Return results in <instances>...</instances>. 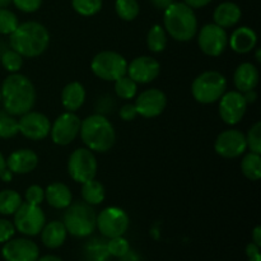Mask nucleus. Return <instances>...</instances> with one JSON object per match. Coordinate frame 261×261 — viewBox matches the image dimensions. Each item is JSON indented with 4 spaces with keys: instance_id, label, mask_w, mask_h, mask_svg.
I'll return each instance as SVG.
<instances>
[{
    "instance_id": "52",
    "label": "nucleus",
    "mask_w": 261,
    "mask_h": 261,
    "mask_svg": "<svg viewBox=\"0 0 261 261\" xmlns=\"http://www.w3.org/2000/svg\"><path fill=\"white\" fill-rule=\"evenodd\" d=\"M260 54H261L260 48H256V54H255V58H256V61H257V63H260V61H261V56H260Z\"/></svg>"
},
{
    "instance_id": "50",
    "label": "nucleus",
    "mask_w": 261,
    "mask_h": 261,
    "mask_svg": "<svg viewBox=\"0 0 261 261\" xmlns=\"http://www.w3.org/2000/svg\"><path fill=\"white\" fill-rule=\"evenodd\" d=\"M5 168H7V160H5V157L3 155V153L0 152V173H2Z\"/></svg>"
},
{
    "instance_id": "22",
    "label": "nucleus",
    "mask_w": 261,
    "mask_h": 261,
    "mask_svg": "<svg viewBox=\"0 0 261 261\" xmlns=\"http://www.w3.org/2000/svg\"><path fill=\"white\" fill-rule=\"evenodd\" d=\"M242 10L236 3L223 2L213 12V20L217 25L224 28H232L241 20Z\"/></svg>"
},
{
    "instance_id": "45",
    "label": "nucleus",
    "mask_w": 261,
    "mask_h": 261,
    "mask_svg": "<svg viewBox=\"0 0 261 261\" xmlns=\"http://www.w3.org/2000/svg\"><path fill=\"white\" fill-rule=\"evenodd\" d=\"M244 98L246 101L247 105H252L257 101V92L255 89H251V91L244 92Z\"/></svg>"
},
{
    "instance_id": "37",
    "label": "nucleus",
    "mask_w": 261,
    "mask_h": 261,
    "mask_svg": "<svg viewBox=\"0 0 261 261\" xmlns=\"http://www.w3.org/2000/svg\"><path fill=\"white\" fill-rule=\"evenodd\" d=\"M245 137H246L247 149H250V152L261 154V122L256 121L251 125Z\"/></svg>"
},
{
    "instance_id": "10",
    "label": "nucleus",
    "mask_w": 261,
    "mask_h": 261,
    "mask_svg": "<svg viewBox=\"0 0 261 261\" xmlns=\"http://www.w3.org/2000/svg\"><path fill=\"white\" fill-rule=\"evenodd\" d=\"M129 226V216L119 206H107L97 214V228L106 239L124 236Z\"/></svg>"
},
{
    "instance_id": "20",
    "label": "nucleus",
    "mask_w": 261,
    "mask_h": 261,
    "mask_svg": "<svg viewBox=\"0 0 261 261\" xmlns=\"http://www.w3.org/2000/svg\"><path fill=\"white\" fill-rule=\"evenodd\" d=\"M257 35L252 28L247 25H241L236 28L231 36H228V46L232 51L237 54H249L256 47Z\"/></svg>"
},
{
    "instance_id": "36",
    "label": "nucleus",
    "mask_w": 261,
    "mask_h": 261,
    "mask_svg": "<svg viewBox=\"0 0 261 261\" xmlns=\"http://www.w3.org/2000/svg\"><path fill=\"white\" fill-rule=\"evenodd\" d=\"M106 250L109 252V255H111V256L125 257L130 251L129 241L124 236L109 239V242L106 245Z\"/></svg>"
},
{
    "instance_id": "11",
    "label": "nucleus",
    "mask_w": 261,
    "mask_h": 261,
    "mask_svg": "<svg viewBox=\"0 0 261 261\" xmlns=\"http://www.w3.org/2000/svg\"><path fill=\"white\" fill-rule=\"evenodd\" d=\"M198 45L201 53L211 58H218L228 47V33L216 23H208L198 31Z\"/></svg>"
},
{
    "instance_id": "21",
    "label": "nucleus",
    "mask_w": 261,
    "mask_h": 261,
    "mask_svg": "<svg viewBox=\"0 0 261 261\" xmlns=\"http://www.w3.org/2000/svg\"><path fill=\"white\" fill-rule=\"evenodd\" d=\"M259 69L256 68L255 64L249 63V61L240 64L233 74V83L236 91L241 92V93L256 88L259 84Z\"/></svg>"
},
{
    "instance_id": "8",
    "label": "nucleus",
    "mask_w": 261,
    "mask_h": 261,
    "mask_svg": "<svg viewBox=\"0 0 261 261\" xmlns=\"http://www.w3.org/2000/svg\"><path fill=\"white\" fill-rule=\"evenodd\" d=\"M98 163L94 152L88 148L73 150L68 160V173L75 182L84 184L96 178Z\"/></svg>"
},
{
    "instance_id": "28",
    "label": "nucleus",
    "mask_w": 261,
    "mask_h": 261,
    "mask_svg": "<svg viewBox=\"0 0 261 261\" xmlns=\"http://www.w3.org/2000/svg\"><path fill=\"white\" fill-rule=\"evenodd\" d=\"M241 171L246 178L251 181H259L261 178V154L249 152L241 161Z\"/></svg>"
},
{
    "instance_id": "39",
    "label": "nucleus",
    "mask_w": 261,
    "mask_h": 261,
    "mask_svg": "<svg viewBox=\"0 0 261 261\" xmlns=\"http://www.w3.org/2000/svg\"><path fill=\"white\" fill-rule=\"evenodd\" d=\"M43 0H12V4L23 13H35L42 5Z\"/></svg>"
},
{
    "instance_id": "46",
    "label": "nucleus",
    "mask_w": 261,
    "mask_h": 261,
    "mask_svg": "<svg viewBox=\"0 0 261 261\" xmlns=\"http://www.w3.org/2000/svg\"><path fill=\"white\" fill-rule=\"evenodd\" d=\"M246 255L247 257L256 256V255H260V246H257L254 242H250L246 246Z\"/></svg>"
},
{
    "instance_id": "18",
    "label": "nucleus",
    "mask_w": 261,
    "mask_h": 261,
    "mask_svg": "<svg viewBox=\"0 0 261 261\" xmlns=\"http://www.w3.org/2000/svg\"><path fill=\"white\" fill-rule=\"evenodd\" d=\"M2 256L5 261H37L40 249L37 244L30 239H10L3 245Z\"/></svg>"
},
{
    "instance_id": "51",
    "label": "nucleus",
    "mask_w": 261,
    "mask_h": 261,
    "mask_svg": "<svg viewBox=\"0 0 261 261\" xmlns=\"http://www.w3.org/2000/svg\"><path fill=\"white\" fill-rule=\"evenodd\" d=\"M12 4V0H0V8H8Z\"/></svg>"
},
{
    "instance_id": "2",
    "label": "nucleus",
    "mask_w": 261,
    "mask_h": 261,
    "mask_svg": "<svg viewBox=\"0 0 261 261\" xmlns=\"http://www.w3.org/2000/svg\"><path fill=\"white\" fill-rule=\"evenodd\" d=\"M10 48L17 51L23 58L41 56L50 45V32L40 22L28 20L20 23L9 36Z\"/></svg>"
},
{
    "instance_id": "49",
    "label": "nucleus",
    "mask_w": 261,
    "mask_h": 261,
    "mask_svg": "<svg viewBox=\"0 0 261 261\" xmlns=\"http://www.w3.org/2000/svg\"><path fill=\"white\" fill-rule=\"evenodd\" d=\"M37 261H63L56 255H43V256L38 257Z\"/></svg>"
},
{
    "instance_id": "7",
    "label": "nucleus",
    "mask_w": 261,
    "mask_h": 261,
    "mask_svg": "<svg viewBox=\"0 0 261 261\" xmlns=\"http://www.w3.org/2000/svg\"><path fill=\"white\" fill-rule=\"evenodd\" d=\"M91 69L97 78L115 82L126 75L127 60L116 51H101L91 61Z\"/></svg>"
},
{
    "instance_id": "53",
    "label": "nucleus",
    "mask_w": 261,
    "mask_h": 261,
    "mask_svg": "<svg viewBox=\"0 0 261 261\" xmlns=\"http://www.w3.org/2000/svg\"><path fill=\"white\" fill-rule=\"evenodd\" d=\"M249 261H261V254L256 255V256L249 257Z\"/></svg>"
},
{
    "instance_id": "5",
    "label": "nucleus",
    "mask_w": 261,
    "mask_h": 261,
    "mask_svg": "<svg viewBox=\"0 0 261 261\" xmlns=\"http://www.w3.org/2000/svg\"><path fill=\"white\" fill-rule=\"evenodd\" d=\"M63 223L69 234L78 239L88 237L97 228V213L93 206L84 201L71 203L65 209Z\"/></svg>"
},
{
    "instance_id": "43",
    "label": "nucleus",
    "mask_w": 261,
    "mask_h": 261,
    "mask_svg": "<svg viewBox=\"0 0 261 261\" xmlns=\"http://www.w3.org/2000/svg\"><path fill=\"white\" fill-rule=\"evenodd\" d=\"M186 5H189L190 8L195 9H201V8H205L206 5H209L212 3V0H182Z\"/></svg>"
},
{
    "instance_id": "27",
    "label": "nucleus",
    "mask_w": 261,
    "mask_h": 261,
    "mask_svg": "<svg viewBox=\"0 0 261 261\" xmlns=\"http://www.w3.org/2000/svg\"><path fill=\"white\" fill-rule=\"evenodd\" d=\"M168 42V35L166 32V30L163 28V25L161 24H154L150 27V30L148 31L147 35V46L149 48V51L154 54H160L162 51H165V48L167 47Z\"/></svg>"
},
{
    "instance_id": "30",
    "label": "nucleus",
    "mask_w": 261,
    "mask_h": 261,
    "mask_svg": "<svg viewBox=\"0 0 261 261\" xmlns=\"http://www.w3.org/2000/svg\"><path fill=\"white\" fill-rule=\"evenodd\" d=\"M115 12L122 20L132 22L137 19L140 13L138 0H115Z\"/></svg>"
},
{
    "instance_id": "54",
    "label": "nucleus",
    "mask_w": 261,
    "mask_h": 261,
    "mask_svg": "<svg viewBox=\"0 0 261 261\" xmlns=\"http://www.w3.org/2000/svg\"><path fill=\"white\" fill-rule=\"evenodd\" d=\"M0 99H2V98H0Z\"/></svg>"
},
{
    "instance_id": "16",
    "label": "nucleus",
    "mask_w": 261,
    "mask_h": 261,
    "mask_svg": "<svg viewBox=\"0 0 261 261\" xmlns=\"http://www.w3.org/2000/svg\"><path fill=\"white\" fill-rule=\"evenodd\" d=\"M135 109L138 115L145 119H154L163 114L167 106V96L158 88H149L135 97Z\"/></svg>"
},
{
    "instance_id": "38",
    "label": "nucleus",
    "mask_w": 261,
    "mask_h": 261,
    "mask_svg": "<svg viewBox=\"0 0 261 261\" xmlns=\"http://www.w3.org/2000/svg\"><path fill=\"white\" fill-rule=\"evenodd\" d=\"M25 203L32 205H41L45 201V189L40 185H31L24 193Z\"/></svg>"
},
{
    "instance_id": "29",
    "label": "nucleus",
    "mask_w": 261,
    "mask_h": 261,
    "mask_svg": "<svg viewBox=\"0 0 261 261\" xmlns=\"http://www.w3.org/2000/svg\"><path fill=\"white\" fill-rule=\"evenodd\" d=\"M22 196L12 189H4L0 191V214L13 216L22 205Z\"/></svg>"
},
{
    "instance_id": "31",
    "label": "nucleus",
    "mask_w": 261,
    "mask_h": 261,
    "mask_svg": "<svg viewBox=\"0 0 261 261\" xmlns=\"http://www.w3.org/2000/svg\"><path fill=\"white\" fill-rule=\"evenodd\" d=\"M115 86V93L119 97L120 99H125V101H129L137 97L138 94V83L133 81L130 76L124 75L121 78H119L117 81L114 82Z\"/></svg>"
},
{
    "instance_id": "24",
    "label": "nucleus",
    "mask_w": 261,
    "mask_h": 261,
    "mask_svg": "<svg viewBox=\"0 0 261 261\" xmlns=\"http://www.w3.org/2000/svg\"><path fill=\"white\" fill-rule=\"evenodd\" d=\"M45 200L55 209H66L73 203L70 188L64 182H53L45 189Z\"/></svg>"
},
{
    "instance_id": "40",
    "label": "nucleus",
    "mask_w": 261,
    "mask_h": 261,
    "mask_svg": "<svg viewBox=\"0 0 261 261\" xmlns=\"http://www.w3.org/2000/svg\"><path fill=\"white\" fill-rule=\"evenodd\" d=\"M14 233L15 227L13 222L0 218V244H5L7 241H9L10 239L14 237Z\"/></svg>"
},
{
    "instance_id": "34",
    "label": "nucleus",
    "mask_w": 261,
    "mask_h": 261,
    "mask_svg": "<svg viewBox=\"0 0 261 261\" xmlns=\"http://www.w3.org/2000/svg\"><path fill=\"white\" fill-rule=\"evenodd\" d=\"M2 65L3 68L7 71H9L10 74L13 73H19V70L23 66V61H24V58H23L20 54H18L17 51H14L13 48H8L4 53L2 54Z\"/></svg>"
},
{
    "instance_id": "41",
    "label": "nucleus",
    "mask_w": 261,
    "mask_h": 261,
    "mask_svg": "<svg viewBox=\"0 0 261 261\" xmlns=\"http://www.w3.org/2000/svg\"><path fill=\"white\" fill-rule=\"evenodd\" d=\"M120 117L122 121H133L138 116V111L135 109L134 103H125L124 106L120 107L119 111Z\"/></svg>"
},
{
    "instance_id": "6",
    "label": "nucleus",
    "mask_w": 261,
    "mask_h": 261,
    "mask_svg": "<svg viewBox=\"0 0 261 261\" xmlns=\"http://www.w3.org/2000/svg\"><path fill=\"white\" fill-rule=\"evenodd\" d=\"M227 79L221 71L206 70L199 74L191 84L194 99L201 105H212L219 101L227 92Z\"/></svg>"
},
{
    "instance_id": "23",
    "label": "nucleus",
    "mask_w": 261,
    "mask_h": 261,
    "mask_svg": "<svg viewBox=\"0 0 261 261\" xmlns=\"http://www.w3.org/2000/svg\"><path fill=\"white\" fill-rule=\"evenodd\" d=\"M86 88L79 82H70L61 91V103L69 112H76L86 102Z\"/></svg>"
},
{
    "instance_id": "13",
    "label": "nucleus",
    "mask_w": 261,
    "mask_h": 261,
    "mask_svg": "<svg viewBox=\"0 0 261 261\" xmlns=\"http://www.w3.org/2000/svg\"><path fill=\"white\" fill-rule=\"evenodd\" d=\"M214 150L227 160L241 157L247 150L246 137L239 129H228L222 132L214 142Z\"/></svg>"
},
{
    "instance_id": "1",
    "label": "nucleus",
    "mask_w": 261,
    "mask_h": 261,
    "mask_svg": "<svg viewBox=\"0 0 261 261\" xmlns=\"http://www.w3.org/2000/svg\"><path fill=\"white\" fill-rule=\"evenodd\" d=\"M36 97L35 84L20 73L9 74L0 87V102L4 106V111L13 116H22L33 110Z\"/></svg>"
},
{
    "instance_id": "17",
    "label": "nucleus",
    "mask_w": 261,
    "mask_h": 261,
    "mask_svg": "<svg viewBox=\"0 0 261 261\" xmlns=\"http://www.w3.org/2000/svg\"><path fill=\"white\" fill-rule=\"evenodd\" d=\"M161 74V64L152 56H138L127 63L126 75L138 84H148L154 82Z\"/></svg>"
},
{
    "instance_id": "48",
    "label": "nucleus",
    "mask_w": 261,
    "mask_h": 261,
    "mask_svg": "<svg viewBox=\"0 0 261 261\" xmlns=\"http://www.w3.org/2000/svg\"><path fill=\"white\" fill-rule=\"evenodd\" d=\"M13 176H14V173L10 170H8V168H5V170L0 173V180H2L3 182H10V181L13 180Z\"/></svg>"
},
{
    "instance_id": "3",
    "label": "nucleus",
    "mask_w": 261,
    "mask_h": 261,
    "mask_svg": "<svg viewBox=\"0 0 261 261\" xmlns=\"http://www.w3.org/2000/svg\"><path fill=\"white\" fill-rule=\"evenodd\" d=\"M163 28L177 42H189L198 33V18L193 8L178 0L163 10Z\"/></svg>"
},
{
    "instance_id": "12",
    "label": "nucleus",
    "mask_w": 261,
    "mask_h": 261,
    "mask_svg": "<svg viewBox=\"0 0 261 261\" xmlns=\"http://www.w3.org/2000/svg\"><path fill=\"white\" fill-rule=\"evenodd\" d=\"M82 120L75 112H64L51 124L50 137L55 144L65 147L78 138Z\"/></svg>"
},
{
    "instance_id": "19",
    "label": "nucleus",
    "mask_w": 261,
    "mask_h": 261,
    "mask_svg": "<svg viewBox=\"0 0 261 261\" xmlns=\"http://www.w3.org/2000/svg\"><path fill=\"white\" fill-rule=\"evenodd\" d=\"M38 166V155L32 149H18L7 158V168L15 175H27Z\"/></svg>"
},
{
    "instance_id": "14",
    "label": "nucleus",
    "mask_w": 261,
    "mask_h": 261,
    "mask_svg": "<svg viewBox=\"0 0 261 261\" xmlns=\"http://www.w3.org/2000/svg\"><path fill=\"white\" fill-rule=\"evenodd\" d=\"M219 116L224 124L233 126L241 122L249 105L244 98V94L239 91H227L219 98Z\"/></svg>"
},
{
    "instance_id": "47",
    "label": "nucleus",
    "mask_w": 261,
    "mask_h": 261,
    "mask_svg": "<svg viewBox=\"0 0 261 261\" xmlns=\"http://www.w3.org/2000/svg\"><path fill=\"white\" fill-rule=\"evenodd\" d=\"M252 242L261 247V227L256 226L252 231Z\"/></svg>"
},
{
    "instance_id": "32",
    "label": "nucleus",
    "mask_w": 261,
    "mask_h": 261,
    "mask_svg": "<svg viewBox=\"0 0 261 261\" xmlns=\"http://www.w3.org/2000/svg\"><path fill=\"white\" fill-rule=\"evenodd\" d=\"M103 5V0H71L74 12L82 17H93L98 14Z\"/></svg>"
},
{
    "instance_id": "26",
    "label": "nucleus",
    "mask_w": 261,
    "mask_h": 261,
    "mask_svg": "<svg viewBox=\"0 0 261 261\" xmlns=\"http://www.w3.org/2000/svg\"><path fill=\"white\" fill-rule=\"evenodd\" d=\"M82 198H83L84 203L89 204V205H99L103 203L105 198H106L105 186L96 178L82 184Z\"/></svg>"
},
{
    "instance_id": "44",
    "label": "nucleus",
    "mask_w": 261,
    "mask_h": 261,
    "mask_svg": "<svg viewBox=\"0 0 261 261\" xmlns=\"http://www.w3.org/2000/svg\"><path fill=\"white\" fill-rule=\"evenodd\" d=\"M175 2H178V0H150V3L153 4V7L157 8L158 10L167 9V8Z\"/></svg>"
},
{
    "instance_id": "35",
    "label": "nucleus",
    "mask_w": 261,
    "mask_h": 261,
    "mask_svg": "<svg viewBox=\"0 0 261 261\" xmlns=\"http://www.w3.org/2000/svg\"><path fill=\"white\" fill-rule=\"evenodd\" d=\"M19 24L17 15L8 8H0V35L10 36Z\"/></svg>"
},
{
    "instance_id": "9",
    "label": "nucleus",
    "mask_w": 261,
    "mask_h": 261,
    "mask_svg": "<svg viewBox=\"0 0 261 261\" xmlns=\"http://www.w3.org/2000/svg\"><path fill=\"white\" fill-rule=\"evenodd\" d=\"M13 216H14L13 224L15 227V231L28 237L40 234L46 224V216L42 208L40 205H32L25 201H23L22 205Z\"/></svg>"
},
{
    "instance_id": "15",
    "label": "nucleus",
    "mask_w": 261,
    "mask_h": 261,
    "mask_svg": "<svg viewBox=\"0 0 261 261\" xmlns=\"http://www.w3.org/2000/svg\"><path fill=\"white\" fill-rule=\"evenodd\" d=\"M19 133L30 140H43L50 135L51 121L45 114L38 111H28L18 120Z\"/></svg>"
},
{
    "instance_id": "33",
    "label": "nucleus",
    "mask_w": 261,
    "mask_h": 261,
    "mask_svg": "<svg viewBox=\"0 0 261 261\" xmlns=\"http://www.w3.org/2000/svg\"><path fill=\"white\" fill-rule=\"evenodd\" d=\"M17 134H19V126L15 116L8 114L7 111L0 112V138L10 139Z\"/></svg>"
},
{
    "instance_id": "25",
    "label": "nucleus",
    "mask_w": 261,
    "mask_h": 261,
    "mask_svg": "<svg viewBox=\"0 0 261 261\" xmlns=\"http://www.w3.org/2000/svg\"><path fill=\"white\" fill-rule=\"evenodd\" d=\"M68 237V231L63 222L51 221L43 226L41 231V240L47 249L55 250L64 245Z\"/></svg>"
},
{
    "instance_id": "4",
    "label": "nucleus",
    "mask_w": 261,
    "mask_h": 261,
    "mask_svg": "<svg viewBox=\"0 0 261 261\" xmlns=\"http://www.w3.org/2000/svg\"><path fill=\"white\" fill-rule=\"evenodd\" d=\"M79 137L86 148L96 153H106L116 143L114 125L103 115L93 114L82 120Z\"/></svg>"
},
{
    "instance_id": "42",
    "label": "nucleus",
    "mask_w": 261,
    "mask_h": 261,
    "mask_svg": "<svg viewBox=\"0 0 261 261\" xmlns=\"http://www.w3.org/2000/svg\"><path fill=\"white\" fill-rule=\"evenodd\" d=\"M98 101H101L102 103H105L103 106L102 105H99V106H97V114L99 115H103L105 114H111L112 111H114L115 109V101H114V97L111 96H103L101 99H98Z\"/></svg>"
}]
</instances>
